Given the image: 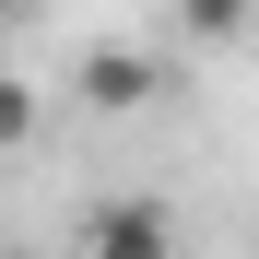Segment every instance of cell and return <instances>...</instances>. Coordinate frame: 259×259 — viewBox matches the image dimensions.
<instances>
[{
  "mask_svg": "<svg viewBox=\"0 0 259 259\" xmlns=\"http://www.w3.org/2000/svg\"><path fill=\"white\" fill-rule=\"evenodd\" d=\"M82 259H177V212L165 200H95L82 212Z\"/></svg>",
  "mask_w": 259,
  "mask_h": 259,
  "instance_id": "cell-1",
  "label": "cell"
},
{
  "mask_svg": "<svg viewBox=\"0 0 259 259\" xmlns=\"http://www.w3.org/2000/svg\"><path fill=\"white\" fill-rule=\"evenodd\" d=\"M153 95H165V71L142 48H95V59H82V106H95V118H142Z\"/></svg>",
  "mask_w": 259,
  "mask_h": 259,
  "instance_id": "cell-2",
  "label": "cell"
},
{
  "mask_svg": "<svg viewBox=\"0 0 259 259\" xmlns=\"http://www.w3.org/2000/svg\"><path fill=\"white\" fill-rule=\"evenodd\" d=\"M247 24H259V0H177V35L189 48H236Z\"/></svg>",
  "mask_w": 259,
  "mask_h": 259,
  "instance_id": "cell-3",
  "label": "cell"
},
{
  "mask_svg": "<svg viewBox=\"0 0 259 259\" xmlns=\"http://www.w3.org/2000/svg\"><path fill=\"white\" fill-rule=\"evenodd\" d=\"M35 118H48V95H35L24 71H0V153H24V142H35Z\"/></svg>",
  "mask_w": 259,
  "mask_h": 259,
  "instance_id": "cell-4",
  "label": "cell"
},
{
  "mask_svg": "<svg viewBox=\"0 0 259 259\" xmlns=\"http://www.w3.org/2000/svg\"><path fill=\"white\" fill-rule=\"evenodd\" d=\"M24 12H35V0H0V35H12V24H24Z\"/></svg>",
  "mask_w": 259,
  "mask_h": 259,
  "instance_id": "cell-5",
  "label": "cell"
}]
</instances>
